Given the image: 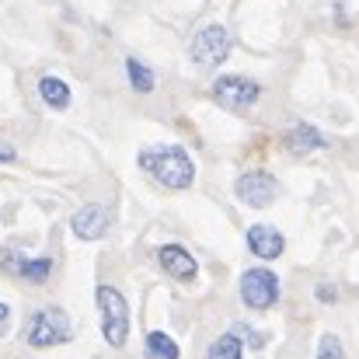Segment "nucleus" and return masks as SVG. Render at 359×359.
Returning a JSON list of instances; mask_svg holds the SVG:
<instances>
[{"label":"nucleus","instance_id":"obj_3","mask_svg":"<svg viewBox=\"0 0 359 359\" xmlns=\"http://www.w3.org/2000/svg\"><path fill=\"white\" fill-rule=\"evenodd\" d=\"M98 311H102V332L112 349H122L129 339V304L116 286H98Z\"/></svg>","mask_w":359,"mask_h":359},{"label":"nucleus","instance_id":"obj_21","mask_svg":"<svg viewBox=\"0 0 359 359\" xmlns=\"http://www.w3.org/2000/svg\"><path fill=\"white\" fill-rule=\"evenodd\" d=\"M318 297H321L325 304H332V300H335V290H332V286H321V290H318Z\"/></svg>","mask_w":359,"mask_h":359},{"label":"nucleus","instance_id":"obj_5","mask_svg":"<svg viewBox=\"0 0 359 359\" xmlns=\"http://www.w3.org/2000/svg\"><path fill=\"white\" fill-rule=\"evenodd\" d=\"M189 56L196 67H220L231 56V32L224 25H206L192 35L189 42Z\"/></svg>","mask_w":359,"mask_h":359},{"label":"nucleus","instance_id":"obj_14","mask_svg":"<svg viewBox=\"0 0 359 359\" xmlns=\"http://www.w3.org/2000/svg\"><path fill=\"white\" fill-rule=\"evenodd\" d=\"M210 359H244V339H241L238 332L231 328V332H224L213 346H210Z\"/></svg>","mask_w":359,"mask_h":359},{"label":"nucleus","instance_id":"obj_4","mask_svg":"<svg viewBox=\"0 0 359 359\" xmlns=\"http://www.w3.org/2000/svg\"><path fill=\"white\" fill-rule=\"evenodd\" d=\"M258 98H262L258 81H251L244 74H227V77L213 81V102L227 112H248Z\"/></svg>","mask_w":359,"mask_h":359},{"label":"nucleus","instance_id":"obj_19","mask_svg":"<svg viewBox=\"0 0 359 359\" xmlns=\"http://www.w3.org/2000/svg\"><path fill=\"white\" fill-rule=\"evenodd\" d=\"M7 321H11V311H7V304H0V335L7 332Z\"/></svg>","mask_w":359,"mask_h":359},{"label":"nucleus","instance_id":"obj_7","mask_svg":"<svg viewBox=\"0 0 359 359\" xmlns=\"http://www.w3.org/2000/svg\"><path fill=\"white\" fill-rule=\"evenodd\" d=\"M234 192H238V199L244 203V206H251V210H265V206L276 203V196H279V182H276L269 171H248V175H241L238 178Z\"/></svg>","mask_w":359,"mask_h":359},{"label":"nucleus","instance_id":"obj_1","mask_svg":"<svg viewBox=\"0 0 359 359\" xmlns=\"http://www.w3.org/2000/svg\"><path fill=\"white\" fill-rule=\"evenodd\" d=\"M140 168L150 171L164 189H175V192L196 182V164L185 147H147L140 150Z\"/></svg>","mask_w":359,"mask_h":359},{"label":"nucleus","instance_id":"obj_12","mask_svg":"<svg viewBox=\"0 0 359 359\" xmlns=\"http://www.w3.org/2000/svg\"><path fill=\"white\" fill-rule=\"evenodd\" d=\"M283 140H286V147H290L293 154H311V150H325V147H328V140H325L314 126H307V122L293 126Z\"/></svg>","mask_w":359,"mask_h":359},{"label":"nucleus","instance_id":"obj_9","mask_svg":"<svg viewBox=\"0 0 359 359\" xmlns=\"http://www.w3.org/2000/svg\"><path fill=\"white\" fill-rule=\"evenodd\" d=\"M157 262H161V269H164L168 276H175L178 283H192L196 272H199V262H196L182 244H164V248L157 251Z\"/></svg>","mask_w":359,"mask_h":359},{"label":"nucleus","instance_id":"obj_2","mask_svg":"<svg viewBox=\"0 0 359 359\" xmlns=\"http://www.w3.org/2000/svg\"><path fill=\"white\" fill-rule=\"evenodd\" d=\"M70 339V318L63 307H42L25 325V342L32 349H53Z\"/></svg>","mask_w":359,"mask_h":359},{"label":"nucleus","instance_id":"obj_18","mask_svg":"<svg viewBox=\"0 0 359 359\" xmlns=\"http://www.w3.org/2000/svg\"><path fill=\"white\" fill-rule=\"evenodd\" d=\"M234 332H238L241 339H248V342H251V346H255V349H258V346H262V342H265V339H262V335H255V332H251V328H248V325H234Z\"/></svg>","mask_w":359,"mask_h":359},{"label":"nucleus","instance_id":"obj_15","mask_svg":"<svg viewBox=\"0 0 359 359\" xmlns=\"http://www.w3.org/2000/svg\"><path fill=\"white\" fill-rule=\"evenodd\" d=\"M126 74H129V84H133V91H136V95H150V91H154V84H157L154 70H150V67H143L136 56H129V60H126Z\"/></svg>","mask_w":359,"mask_h":359},{"label":"nucleus","instance_id":"obj_10","mask_svg":"<svg viewBox=\"0 0 359 359\" xmlns=\"http://www.w3.org/2000/svg\"><path fill=\"white\" fill-rule=\"evenodd\" d=\"M4 269L14 272V276H21V279H28V283H46L49 272H53V258H35L32 262L21 251H7L4 255Z\"/></svg>","mask_w":359,"mask_h":359},{"label":"nucleus","instance_id":"obj_20","mask_svg":"<svg viewBox=\"0 0 359 359\" xmlns=\"http://www.w3.org/2000/svg\"><path fill=\"white\" fill-rule=\"evenodd\" d=\"M7 161H14V147L0 143V164H7Z\"/></svg>","mask_w":359,"mask_h":359},{"label":"nucleus","instance_id":"obj_13","mask_svg":"<svg viewBox=\"0 0 359 359\" xmlns=\"http://www.w3.org/2000/svg\"><path fill=\"white\" fill-rule=\"evenodd\" d=\"M39 95H42V102H46L49 109H67V105H70V88H67V81H60V77H42V81H39Z\"/></svg>","mask_w":359,"mask_h":359},{"label":"nucleus","instance_id":"obj_16","mask_svg":"<svg viewBox=\"0 0 359 359\" xmlns=\"http://www.w3.org/2000/svg\"><path fill=\"white\" fill-rule=\"evenodd\" d=\"M143 349H147V359H178V346H175V339H168L164 332H147Z\"/></svg>","mask_w":359,"mask_h":359},{"label":"nucleus","instance_id":"obj_6","mask_svg":"<svg viewBox=\"0 0 359 359\" xmlns=\"http://www.w3.org/2000/svg\"><path fill=\"white\" fill-rule=\"evenodd\" d=\"M241 300L251 311H269L279 300V279L269 269H248L241 276Z\"/></svg>","mask_w":359,"mask_h":359},{"label":"nucleus","instance_id":"obj_8","mask_svg":"<svg viewBox=\"0 0 359 359\" xmlns=\"http://www.w3.org/2000/svg\"><path fill=\"white\" fill-rule=\"evenodd\" d=\"M109 224H112V217H109V210H105L102 203H88V206H81V210L70 217V231H74V238H81V241L105 238Z\"/></svg>","mask_w":359,"mask_h":359},{"label":"nucleus","instance_id":"obj_11","mask_svg":"<svg viewBox=\"0 0 359 359\" xmlns=\"http://www.w3.org/2000/svg\"><path fill=\"white\" fill-rule=\"evenodd\" d=\"M248 248H251V255L272 262V258L283 255L286 241H283V234H279L276 227H269V224H255V227H248Z\"/></svg>","mask_w":359,"mask_h":359},{"label":"nucleus","instance_id":"obj_17","mask_svg":"<svg viewBox=\"0 0 359 359\" xmlns=\"http://www.w3.org/2000/svg\"><path fill=\"white\" fill-rule=\"evenodd\" d=\"M318 359H346L342 342H339L335 335H321V342H318Z\"/></svg>","mask_w":359,"mask_h":359}]
</instances>
